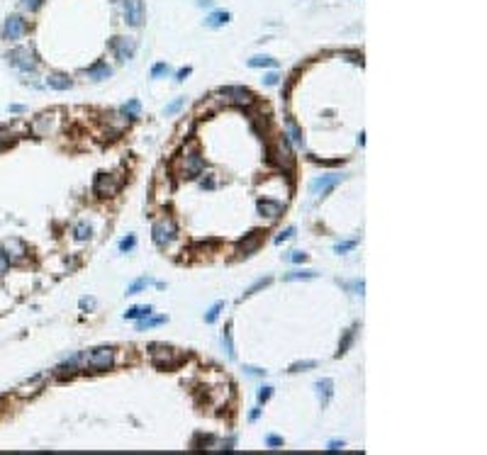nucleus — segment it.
<instances>
[{
	"mask_svg": "<svg viewBox=\"0 0 487 455\" xmlns=\"http://www.w3.org/2000/svg\"><path fill=\"white\" fill-rule=\"evenodd\" d=\"M5 61H8L12 68L22 71V73H34L37 66H39L37 54H34L32 49H27V46H15V49H10V51L5 54Z\"/></svg>",
	"mask_w": 487,
	"mask_h": 455,
	"instance_id": "1",
	"label": "nucleus"
},
{
	"mask_svg": "<svg viewBox=\"0 0 487 455\" xmlns=\"http://www.w3.org/2000/svg\"><path fill=\"white\" fill-rule=\"evenodd\" d=\"M176 236H178V226L171 217L158 219V222L154 224V229H151V239H154V244L158 246V248H166L168 244H173Z\"/></svg>",
	"mask_w": 487,
	"mask_h": 455,
	"instance_id": "2",
	"label": "nucleus"
},
{
	"mask_svg": "<svg viewBox=\"0 0 487 455\" xmlns=\"http://www.w3.org/2000/svg\"><path fill=\"white\" fill-rule=\"evenodd\" d=\"M268 156H270V161H273L278 168H283V170H290L292 163H295V156H292V149H290L285 134H283L280 139H276V144L270 146Z\"/></svg>",
	"mask_w": 487,
	"mask_h": 455,
	"instance_id": "3",
	"label": "nucleus"
},
{
	"mask_svg": "<svg viewBox=\"0 0 487 455\" xmlns=\"http://www.w3.org/2000/svg\"><path fill=\"white\" fill-rule=\"evenodd\" d=\"M0 253L5 255V261L12 266V263H22L24 258L30 255V248H27V244H24L22 239L10 236V239H3V241H0Z\"/></svg>",
	"mask_w": 487,
	"mask_h": 455,
	"instance_id": "4",
	"label": "nucleus"
},
{
	"mask_svg": "<svg viewBox=\"0 0 487 455\" xmlns=\"http://www.w3.org/2000/svg\"><path fill=\"white\" fill-rule=\"evenodd\" d=\"M112 363H115V348H110V346L93 348L86 355V367L88 370H110Z\"/></svg>",
	"mask_w": 487,
	"mask_h": 455,
	"instance_id": "5",
	"label": "nucleus"
},
{
	"mask_svg": "<svg viewBox=\"0 0 487 455\" xmlns=\"http://www.w3.org/2000/svg\"><path fill=\"white\" fill-rule=\"evenodd\" d=\"M30 30V24L22 15H8L5 22H3V39L5 42H20Z\"/></svg>",
	"mask_w": 487,
	"mask_h": 455,
	"instance_id": "6",
	"label": "nucleus"
},
{
	"mask_svg": "<svg viewBox=\"0 0 487 455\" xmlns=\"http://www.w3.org/2000/svg\"><path fill=\"white\" fill-rule=\"evenodd\" d=\"M343 178H346L343 173H341V176H339V173H334V176L314 178V180L310 183V192L314 195V197H321V200H324V197H327V195H329V192H332V190L341 183Z\"/></svg>",
	"mask_w": 487,
	"mask_h": 455,
	"instance_id": "7",
	"label": "nucleus"
},
{
	"mask_svg": "<svg viewBox=\"0 0 487 455\" xmlns=\"http://www.w3.org/2000/svg\"><path fill=\"white\" fill-rule=\"evenodd\" d=\"M117 190H120V180H115L112 173H98V176H95L93 192H95L98 197H112V195H117Z\"/></svg>",
	"mask_w": 487,
	"mask_h": 455,
	"instance_id": "8",
	"label": "nucleus"
},
{
	"mask_svg": "<svg viewBox=\"0 0 487 455\" xmlns=\"http://www.w3.org/2000/svg\"><path fill=\"white\" fill-rule=\"evenodd\" d=\"M124 22L129 27L144 24V3L142 0H124Z\"/></svg>",
	"mask_w": 487,
	"mask_h": 455,
	"instance_id": "9",
	"label": "nucleus"
},
{
	"mask_svg": "<svg viewBox=\"0 0 487 455\" xmlns=\"http://www.w3.org/2000/svg\"><path fill=\"white\" fill-rule=\"evenodd\" d=\"M110 46L120 61H129L134 56V51H137V42H134L132 37H115L110 42Z\"/></svg>",
	"mask_w": 487,
	"mask_h": 455,
	"instance_id": "10",
	"label": "nucleus"
},
{
	"mask_svg": "<svg viewBox=\"0 0 487 455\" xmlns=\"http://www.w3.org/2000/svg\"><path fill=\"white\" fill-rule=\"evenodd\" d=\"M220 95L229 98L236 105H251L254 102V93L246 88H239V86H227V88H220Z\"/></svg>",
	"mask_w": 487,
	"mask_h": 455,
	"instance_id": "11",
	"label": "nucleus"
},
{
	"mask_svg": "<svg viewBox=\"0 0 487 455\" xmlns=\"http://www.w3.org/2000/svg\"><path fill=\"white\" fill-rule=\"evenodd\" d=\"M256 207H258V212H261L263 217H268V219H278V217L283 214V210H285L283 202L268 200V197H261V200L256 202Z\"/></svg>",
	"mask_w": 487,
	"mask_h": 455,
	"instance_id": "12",
	"label": "nucleus"
},
{
	"mask_svg": "<svg viewBox=\"0 0 487 455\" xmlns=\"http://www.w3.org/2000/svg\"><path fill=\"white\" fill-rule=\"evenodd\" d=\"M205 170V158L198 151H190L185 156V178H198Z\"/></svg>",
	"mask_w": 487,
	"mask_h": 455,
	"instance_id": "13",
	"label": "nucleus"
},
{
	"mask_svg": "<svg viewBox=\"0 0 487 455\" xmlns=\"http://www.w3.org/2000/svg\"><path fill=\"white\" fill-rule=\"evenodd\" d=\"M314 389H317V397H319L321 409H327L329 402H332V394H334V380H329V378L319 380V382L314 385Z\"/></svg>",
	"mask_w": 487,
	"mask_h": 455,
	"instance_id": "14",
	"label": "nucleus"
},
{
	"mask_svg": "<svg viewBox=\"0 0 487 455\" xmlns=\"http://www.w3.org/2000/svg\"><path fill=\"white\" fill-rule=\"evenodd\" d=\"M229 20H232V12L214 10V12H210V15L205 17V27H210V30H220V27H224Z\"/></svg>",
	"mask_w": 487,
	"mask_h": 455,
	"instance_id": "15",
	"label": "nucleus"
},
{
	"mask_svg": "<svg viewBox=\"0 0 487 455\" xmlns=\"http://www.w3.org/2000/svg\"><path fill=\"white\" fill-rule=\"evenodd\" d=\"M46 86L51 90H71L73 88V80L68 76H64V73H51V76H46Z\"/></svg>",
	"mask_w": 487,
	"mask_h": 455,
	"instance_id": "16",
	"label": "nucleus"
},
{
	"mask_svg": "<svg viewBox=\"0 0 487 455\" xmlns=\"http://www.w3.org/2000/svg\"><path fill=\"white\" fill-rule=\"evenodd\" d=\"M86 76L90 78V80H105V78H110L112 76V68L107 66V64H95V66H90V68H86Z\"/></svg>",
	"mask_w": 487,
	"mask_h": 455,
	"instance_id": "17",
	"label": "nucleus"
},
{
	"mask_svg": "<svg viewBox=\"0 0 487 455\" xmlns=\"http://www.w3.org/2000/svg\"><path fill=\"white\" fill-rule=\"evenodd\" d=\"M249 66L251 68H276L278 59L266 56V54H258V56H251V59H249Z\"/></svg>",
	"mask_w": 487,
	"mask_h": 455,
	"instance_id": "18",
	"label": "nucleus"
},
{
	"mask_svg": "<svg viewBox=\"0 0 487 455\" xmlns=\"http://www.w3.org/2000/svg\"><path fill=\"white\" fill-rule=\"evenodd\" d=\"M168 317H144V319H137V331H146V329H154V326H161L166 324Z\"/></svg>",
	"mask_w": 487,
	"mask_h": 455,
	"instance_id": "19",
	"label": "nucleus"
},
{
	"mask_svg": "<svg viewBox=\"0 0 487 455\" xmlns=\"http://www.w3.org/2000/svg\"><path fill=\"white\" fill-rule=\"evenodd\" d=\"M258 244H261V232H251V236L239 244V251H241L244 255H251V251H256Z\"/></svg>",
	"mask_w": 487,
	"mask_h": 455,
	"instance_id": "20",
	"label": "nucleus"
},
{
	"mask_svg": "<svg viewBox=\"0 0 487 455\" xmlns=\"http://www.w3.org/2000/svg\"><path fill=\"white\" fill-rule=\"evenodd\" d=\"M149 314H154V307L151 304H139V307H132V309L124 311V319H144Z\"/></svg>",
	"mask_w": 487,
	"mask_h": 455,
	"instance_id": "21",
	"label": "nucleus"
},
{
	"mask_svg": "<svg viewBox=\"0 0 487 455\" xmlns=\"http://www.w3.org/2000/svg\"><path fill=\"white\" fill-rule=\"evenodd\" d=\"M222 346H224V351H227V358L234 360V358H236V351H234V341H232V324H227V329L222 331Z\"/></svg>",
	"mask_w": 487,
	"mask_h": 455,
	"instance_id": "22",
	"label": "nucleus"
},
{
	"mask_svg": "<svg viewBox=\"0 0 487 455\" xmlns=\"http://www.w3.org/2000/svg\"><path fill=\"white\" fill-rule=\"evenodd\" d=\"M356 331H358V326H351L348 331L343 333L341 344H339V351H336V358H341L343 353H348V348H351V344H354V338H356Z\"/></svg>",
	"mask_w": 487,
	"mask_h": 455,
	"instance_id": "23",
	"label": "nucleus"
},
{
	"mask_svg": "<svg viewBox=\"0 0 487 455\" xmlns=\"http://www.w3.org/2000/svg\"><path fill=\"white\" fill-rule=\"evenodd\" d=\"M317 275H319L317 270H292V273H285L283 280L285 282H292V280H314Z\"/></svg>",
	"mask_w": 487,
	"mask_h": 455,
	"instance_id": "24",
	"label": "nucleus"
},
{
	"mask_svg": "<svg viewBox=\"0 0 487 455\" xmlns=\"http://www.w3.org/2000/svg\"><path fill=\"white\" fill-rule=\"evenodd\" d=\"M139 112H142V102L137 100V98H132V100L122 107V115H124V117H129V120H137V117H139Z\"/></svg>",
	"mask_w": 487,
	"mask_h": 455,
	"instance_id": "25",
	"label": "nucleus"
},
{
	"mask_svg": "<svg viewBox=\"0 0 487 455\" xmlns=\"http://www.w3.org/2000/svg\"><path fill=\"white\" fill-rule=\"evenodd\" d=\"M288 132H290V136H292V141H295V144H297V146H305V136H302V129H300V127L292 122L290 117H288Z\"/></svg>",
	"mask_w": 487,
	"mask_h": 455,
	"instance_id": "26",
	"label": "nucleus"
},
{
	"mask_svg": "<svg viewBox=\"0 0 487 455\" xmlns=\"http://www.w3.org/2000/svg\"><path fill=\"white\" fill-rule=\"evenodd\" d=\"M222 309H224V302H214L210 309H207V314H205V324H214V322H217Z\"/></svg>",
	"mask_w": 487,
	"mask_h": 455,
	"instance_id": "27",
	"label": "nucleus"
},
{
	"mask_svg": "<svg viewBox=\"0 0 487 455\" xmlns=\"http://www.w3.org/2000/svg\"><path fill=\"white\" fill-rule=\"evenodd\" d=\"M151 282H154V280H151V278H139V280H134L132 285L127 288V295H137V292H142V290H144V288H149Z\"/></svg>",
	"mask_w": 487,
	"mask_h": 455,
	"instance_id": "28",
	"label": "nucleus"
},
{
	"mask_svg": "<svg viewBox=\"0 0 487 455\" xmlns=\"http://www.w3.org/2000/svg\"><path fill=\"white\" fill-rule=\"evenodd\" d=\"M270 282H273V278H261V280H256L254 285H251V288H249V290H246V292H244V297H251V295H256V292H258V290L268 288V285H270ZM244 297H241V300H244Z\"/></svg>",
	"mask_w": 487,
	"mask_h": 455,
	"instance_id": "29",
	"label": "nucleus"
},
{
	"mask_svg": "<svg viewBox=\"0 0 487 455\" xmlns=\"http://www.w3.org/2000/svg\"><path fill=\"white\" fill-rule=\"evenodd\" d=\"M185 107V98H176L173 102H168L166 107H164V115H176V112H180Z\"/></svg>",
	"mask_w": 487,
	"mask_h": 455,
	"instance_id": "30",
	"label": "nucleus"
},
{
	"mask_svg": "<svg viewBox=\"0 0 487 455\" xmlns=\"http://www.w3.org/2000/svg\"><path fill=\"white\" fill-rule=\"evenodd\" d=\"M356 246H358V239H351V241H341V244L334 246V253H348V251H354Z\"/></svg>",
	"mask_w": 487,
	"mask_h": 455,
	"instance_id": "31",
	"label": "nucleus"
},
{
	"mask_svg": "<svg viewBox=\"0 0 487 455\" xmlns=\"http://www.w3.org/2000/svg\"><path fill=\"white\" fill-rule=\"evenodd\" d=\"M317 367V360H300V363H292L288 373H302V370H312Z\"/></svg>",
	"mask_w": 487,
	"mask_h": 455,
	"instance_id": "32",
	"label": "nucleus"
},
{
	"mask_svg": "<svg viewBox=\"0 0 487 455\" xmlns=\"http://www.w3.org/2000/svg\"><path fill=\"white\" fill-rule=\"evenodd\" d=\"M171 73V66H168L166 61H161V64H154V68H151V78H164Z\"/></svg>",
	"mask_w": 487,
	"mask_h": 455,
	"instance_id": "33",
	"label": "nucleus"
},
{
	"mask_svg": "<svg viewBox=\"0 0 487 455\" xmlns=\"http://www.w3.org/2000/svg\"><path fill=\"white\" fill-rule=\"evenodd\" d=\"M134 246H137V236H134V234H129L127 239H122V241H120V251H122V253H129Z\"/></svg>",
	"mask_w": 487,
	"mask_h": 455,
	"instance_id": "34",
	"label": "nucleus"
},
{
	"mask_svg": "<svg viewBox=\"0 0 487 455\" xmlns=\"http://www.w3.org/2000/svg\"><path fill=\"white\" fill-rule=\"evenodd\" d=\"M73 234H76L78 241H86V239H90V226L80 222V224H76V232H73Z\"/></svg>",
	"mask_w": 487,
	"mask_h": 455,
	"instance_id": "35",
	"label": "nucleus"
},
{
	"mask_svg": "<svg viewBox=\"0 0 487 455\" xmlns=\"http://www.w3.org/2000/svg\"><path fill=\"white\" fill-rule=\"evenodd\" d=\"M292 236H295V226H288V229H283V232L276 236V244H283V241H288Z\"/></svg>",
	"mask_w": 487,
	"mask_h": 455,
	"instance_id": "36",
	"label": "nucleus"
},
{
	"mask_svg": "<svg viewBox=\"0 0 487 455\" xmlns=\"http://www.w3.org/2000/svg\"><path fill=\"white\" fill-rule=\"evenodd\" d=\"M20 3H22V8H24V10H30V12L39 10V8L44 5V0H20Z\"/></svg>",
	"mask_w": 487,
	"mask_h": 455,
	"instance_id": "37",
	"label": "nucleus"
},
{
	"mask_svg": "<svg viewBox=\"0 0 487 455\" xmlns=\"http://www.w3.org/2000/svg\"><path fill=\"white\" fill-rule=\"evenodd\" d=\"M288 261L290 263H305V261H307V253H305V251H290Z\"/></svg>",
	"mask_w": 487,
	"mask_h": 455,
	"instance_id": "38",
	"label": "nucleus"
},
{
	"mask_svg": "<svg viewBox=\"0 0 487 455\" xmlns=\"http://www.w3.org/2000/svg\"><path fill=\"white\" fill-rule=\"evenodd\" d=\"M273 397V387H261L258 389V404H266Z\"/></svg>",
	"mask_w": 487,
	"mask_h": 455,
	"instance_id": "39",
	"label": "nucleus"
},
{
	"mask_svg": "<svg viewBox=\"0 0 487 455\" xmlns=\"http://www.w3.org/2000/svg\"><path fill=\"white\" fill-rule=\"evenodd\" d=\"M95 304H98L95 297H80V302H78V307H80V309H95Z\"/></svg>",
	"mask_w": 487,
	"mask_h": 455,
	"instance_id": "40",
	"label": "nucleus"
},
{
	"mask_svg": "<svg viewBox=\"0 0 487 455\" xmlns=\"http://www.w3.org/2000/svg\"><path fill=\"white\" fill-rule=\"evenodd\" d=\"M263 83H266V86H278V83H280V73H276V71L266 73V76H263Z\"/></svg>",
	"mask_w": 487,
	"mask_h": 455,
	"instance_id": "41",
	"label": "nucleus"
},
{
	"mask_svg": "<svg viewBox=\"0 0 487 455\" xmlns=\"http://www.w3.org/2000/svg\"><path fill=\"white\" fill-rule=\"evenodd\" d=\"M314 163H321V166H339V163H343V158H314Z\"/></svg>",
	"mask_w": 487,
	"mask_h": 455,
	"instance_id": "42",
	"label": "nucleus"
},
{
	"mask_svg": "<svg viewBox=\"0 0 487 455\" xmlns=\"http://www.w3.org/2000/svg\"><path fill=\"white\" fill-rule=\"evenodd\" d=\"M341 56H348V61H356V64H363V54L361 51H341Z\"/></svg>",
	"mask_w": 487,
	"mask_h": 455,
	"instance_id": "43",
	"label": "nucleus"
},
{
	"mask_svg": "<svg viewBox=\"0 0 487 455\" xmlns=\"http://www.w3.org/2000/svg\"><path fill=\"white\" fill-rule=\"evenodd\" d=\"M190 73H193V68H190V66L180 68V71H178V73H176V80H178V83H183V80H185V78H188Z\"/></svg>",
	"mask_w": 487,
	"mask_h": 455,
	"instance_id": "44",
	"label": "nucleus"
},
{
	"mask_svg": "<svg viewBox=\"0 0 487 455\" xmlns=\"http://www.w3.org/2000/svg\"><path fill=\"white\" fill-rule=\"evenodd\" d=\"M266 445L278 448V445H283V438H280V436H266Z\"/></svg>",
	"mask_w": 487,
	"mask_h": 455,
	"instance_id": "45",
	"label": "nucleus"
},
{
	"mask_svg": "<svg viewBox=\"0 0 487 455\" xmlns=\"http://www.w3.org/2000/svg\"><path fill=\"white\" fill-rule=\"evenodd\" d=\"M244 370H246L249 375H266V370H261V367H254V365H244Z\"/></svg>",
	"mask_w": 487,
	"mask_h": 455,
	"instance_id": "46",
	"label": "nucleus"
},
{
	"mask_svg": "<svg viewBox=\"0 0 487 455\" xmlns=\"http://www.w3.org/2000/svg\"><path fill=\"white\" fill-rule=\"evenodd\" d=\"M8 268H10V263H8V261H5V255L0 253V278H3V275H5V273H8Z\"/></svg>",
	"mask_w": 487,
	"mask_h": 455,
	"instance_id": "47",
	"label": "nucleus"
},
{
	"mask_svg": "<svg viewBox=\"0 0 487 455\" xmlns=\"http://www.w3.org/2000/svg\"><path fill=\"white\" fill-rule=\"evenodd\" d=\"M343 448V441H329V448L327 450H341Z\"/></svg>",
	"mask_w": 487,
	"mask_h": 455,
	"instance_id": "48",
	"label": "nucleus"
},
{
	"mask_svg": "<svg viewBox=\"0 0 487 455\" xmlns=\"http://www.w3.org/2000/svg\"><path fill=\"white\" fill-rule=\"evenodd\" d=\"M258 416H261V409H254L251 414H249V421H256Z\"/></svg>",
	"mask_w": 487,
	"mask_h": 455,
	"instance_id": "49",
	"label": "nucleus"
},
{
	"mask_svg": "<svg viewBox=\"0 0 487 455\" xmlns=\"http://www.w3.org/2000/svg\"><path fill=\"white\" fill-rule=\"evenodd\" d=\"M10 112H24L22 105H10Z\"/></svg>",
	"mask_w": 487,
	"mask_h": 455,
	"instance_id": "50",
	"label": "nucleus"
}]
</instances>
